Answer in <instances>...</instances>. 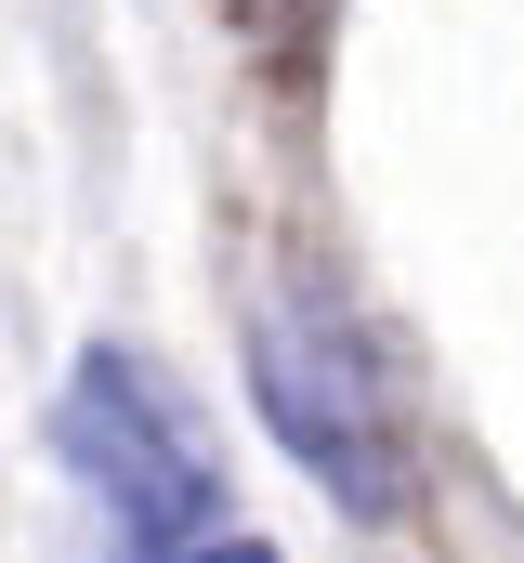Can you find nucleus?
<instances>
[{"mask_svg": "<svg viewBox=\"0 0 524 563\" xmlns=\"http://www.w3.org/2000/svg\"><path fill=\"white\" fill-rule=\"evenodd\" d=\"M250 407L262 432L354 511V525H393L406 511V432H393V380L368 354V328L328 301V288H262L250 301Z\"/></svg>", "mask_w": 524, "mask_h": 563, "instance_id": "nucleus-2", "label": "nucleus"}, {"mask_svg": "<svg viewBox=\"0 0 524 563\" xmlns=\"http://www.w3.org/2000/svg\"><path fill=\"white\" fill-rule=\"evenodd\" d=\"M53 459L79 472V498L106 511V538L144 563L171 551H223L237 525V498H223V472H210V445H197V420H184V394L144 367V354H119V341H92L79 367H66V394H53Z\"/></svg>", "mask_w": 524, "mask_h": 563, "instance_id": "nucleus-1", "label": "nucleus"}]
</instances>
